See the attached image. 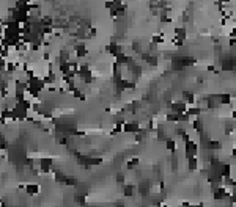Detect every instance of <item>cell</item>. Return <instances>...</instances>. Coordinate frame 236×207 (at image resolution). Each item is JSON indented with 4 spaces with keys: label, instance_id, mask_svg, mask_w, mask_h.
<instances>
[{
    "label": "cell",
    "instance_id": "cell-1",
    "mask_svg": "<svg viewBox=\"0 0 236 207\" xmlns=\"http://www.w3.org/2000/svg\"><path fill=\"white\" fill-rule=\"evenodd\" d=\"M38 190H39V187H38V185H35V184H28L27 185V193L28 194H36V193H38Z\"/></svg>",
    "mask_w": 236,
    "mask_h": 207
}]
</instances>
